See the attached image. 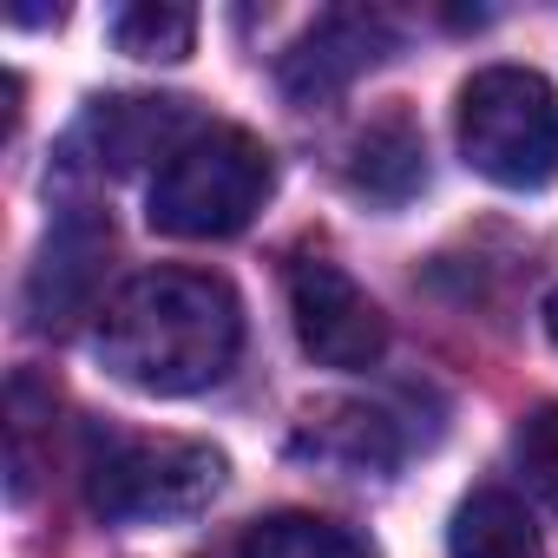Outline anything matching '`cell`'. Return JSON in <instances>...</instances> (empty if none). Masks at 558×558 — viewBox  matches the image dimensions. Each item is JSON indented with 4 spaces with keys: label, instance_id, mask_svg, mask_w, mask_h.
I'll use <instances>...</instances> for the list:
<instances>
[{
    "label": "cell",
    "instance_id": "3",
    "mask_svg": "<svg viewBox=\"0 0 558 558\" xmlns=\"http://www.w3.org/2000/svg\"><path fill=\"white\" fill-rule=\"evenodd\" d=\"M460 158L499 191L558 184V86L532 66H486L460 86Z\"/></svg>",
    "mask_w": 558,
    "mask_h": 558
},
{
    "label": "cell",
    "instance_id": "6",
    "mask_svg": "<svg viewBox=\"0 0 558 558\" xmlns=\"http://www.w3.org/2000/svg\"><path fill=\"white\" fill-rule=\"evenodd\" d=\"M388 53H395V27H388L381 14H368V8H336V14H323V21L283 53L276 80H283L290 99L316 106V99L355 86V80H362L368 66H381Z\"/></svg>",
    "mask_w": 558,
    "mask_h": 558
},
{
    "label": "cell",
    "instance_id": "10",
    "mask_svg": "<svg viewBox=\"0 0 558 558\" xmlns=\"http://www.w3.org/2000/svg\"><path fill=\"white\" fill-rule=\"evenodd\" d=\"M447 558H545V551H538V532H532L525 506L506 486H480L453 512Z\"/></svg>",
    "mask_w": 558,
    "mask_h": 558
},
{
    "label": "cell",
    "instance_id": "7",
    "mask_svg": "<svg viewBox=\"0 0 558 558\" xmlns=\"http://www.w3.org/2000/svg\"><path fill=\"white\" fill-rule=\"evenodd\" d=\"M197 112L184 99H99L80 125V145H93L99 171H132L145 158H171L184 138H197Z\"/></svg>",
    "mask_w": 558,
    "mask_h": 558
},
{
    "label": "cell",
    "instance_id": "12",
    "mask_svg": "<svg viewBox=\"0 0 558 558\" xmlns=\"http://www.w3.org/2000/svg\"><path fill=\"white\" fill-rule=\"evenodd\" d=\"M112 40L132 60H184L197 40V14L178 8V0H132V8L112 14Z\"/></svg>",
    "mask_w": 558,
    "mask_h": 558
},
{
    "label": "cell",
    "instance_id": "1",
    "mask_svg": "<svg viewBox=\"0 0 558 558\" xmlns=\"http://www.w3.org/2000/svg\"><path fill=\"white\" fill-rule=\"evenodd\" d=\"M93 349L106 375L138 395H204L243 349V303L210 269H145L99 310Z\"/></svg>",
    "mask_w": 558,
    "mask_h": 558
},
{
    "label": "cell",
    "instance_id": "8",
    "mask_svg": "<svg viewBox=\"0 0 558 558\" xmlns=\"http://www.w3.org/2000/svg\"><path fill=\"white\" fill-rule=\"evenodd\" d=\"M106 243H112V230L99 217H86V210H66L53 223V236H47L34 276H27V316H34V329H60L66 316L86 310V296L99 283V263H106Z\"/></svg>",
    "mask_w": 558,
    "mask_h": 558
},
{
    "label": "cell",
    "instance_id": "14",
    "mask_svg": "<svg viewBox=\"0 0 558 558\" xmlns=\"http://www.w3.org/2000/svg\"><path fill=\"white\" fill-rule=\"evenodd\" d=\"M545 336H551V342H558V290H551V296H545Z\"/></svg>",
    "mask_w": 558,
    "mask_h": 558
},
{
    "label": "cell",
    "instance_id": "5",
    "mask_svg": "<svg viewBox=\"0 0 558 558\" xmlns=\"http://www.w3.org/2000/svg\"><path fill=\"white\" fill-rule=\"evenodd\" d=\"M290 323H296L303 355L323 362V368H342V375L375 368L381 349H388V316L329 256H303L290 269Z\"/></svg>",
    "mask_w": 558,
    "mask_h": 558
},
{
    "label": "cell",
    "instance_id": "2",
    "mask_svg": "<svg viewBox=\"0 0 558 558\" xmlns=\"http://www.w3.org/2000/svg\"><path fill=\"white\" fill-rule=\"evenodd\" d=\"M269 184H276V158L263 138H250L243 125H204L158 165V178L145 191V217H151V230H165L178 243L236 236L263 210Z\"/></svg>",
    "mask_w": 558,
    "mask_h": 558
},
{
    "label": "cell",
    "instance_id": "13",
    "mask_svg": "<svg viewBox=\"0 0 558 558\" xmlns=\"http://www.w3.org/2000/svg\"><path fill=\"white\" fill-rule=\"evenodd\" d=\"M512 466H519L525 493L558 512V401L532 408V414L512 427Z\"/></svg>",
    "mask_w": 558,
    "mask_h": 558
},
{
    "label": "cell",
    "instance_id": "11",
    "mask_svg": "<svg viewBox=\"0 0 558 558\" xmlns=\"http://www.w3.org/2000/svg\"><path fill=\"white\" fill-rule=\"evenodd\" d=\"M236 558H375L362 532L323 512H269L243 532Z\"/></svg>",
    "mask_w": 558,
    "mask_h": 558
},
{
    "label": "cell",
    "instance_id": "4",
    "mask_svg": "<svg viewBox=\"0 0 558 558\" xmlns=\"http://www.w3.org/2000/svg\"><path fill=\"white\" fill-rule=\"evenodd\" d=\"M223 486V453L204 440H171V434H112L93 427L86 440V506L112 525H145V519H184L210 506Z\"/></svg>",
    "mask_w": 558,
    "mask_h": 558
},
{
    "label": "cell",
    "instance_id": "9",
    "mask_svg": "<svg viewBox=\"0 0 558 558\" xmlns=\"http://www.w3.org/2000/svg\"><path fill=\"white\" fill-rule=\"evenodd\" d=\"M349 184L368 204H408L427 184V145L408 112H381L355 145H349Z\"/></svg>",
    "mask_w": 558,
    "mask_h": 558
}]
</instances>
